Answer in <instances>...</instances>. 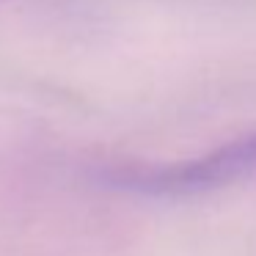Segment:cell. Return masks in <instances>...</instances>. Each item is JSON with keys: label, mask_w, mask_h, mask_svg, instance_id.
Returning <instances> with one entry per match:
<instances>
[{"label": "cell", "mask_w": 256, "mask_h": 256, "mask_svg": "<svg viewBox=\"0 0 256 256\" xmlns=\"http://www.w3.org/2000/svg\"><path fill=\"white\" fill-rule=\"evenodd\" d=\"M256 174V132L218 146L204 157L190 162H174L162 168H124L108 171L105 179L113 188L152 198H190L228 188Z\"/></svg>", "instance_id": "obj_1"}]
</instances>
